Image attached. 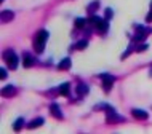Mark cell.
I'll return each mask as SVG.
<instances>
[{
  "label": "cell",
  "instance_id": "25",
  "mask_svg": "<svg viewBox=\"0 0 152 134\" xmlns=\"http://www.w3.org/2000/svg\"><path fill=\"white\" fill-rule=\"evenodd\" d=\"M146 22H152V10L147 13V16H146Z\"/></svg>",
  "mask_w": 152,
  "mask_h": 134
},
{
  "label": "cell",
  "instance_id": "19",
  "mask_svg": "<svg viewBox=\"0 0 152 134\" xmlns=\"http://www.w3.org/2000/svg\"><path fill=\"white\" fill-rule=\"evenodd\" d=\"M87 46H88V42H87V40H80V42L75 45V50H85Z\"/></svg>",
  "mask_w": 152,
  "mask_h": 134
},
{
  "label": "cell",
  "instance_id": "21",
  "mask_svg": "<svg viewBox=\"0 0 152 134\" xmlns=\"http://www.w3.org/2000/svg\"><path fill=\"white\" fill-rule=\"evenodd\" d=\"M147 50V45L146 43H141V45H138V46H136V51L138 53H142V51H146Z\"/></svg>",
  "mask_w": 152,
  "mask_h": 134
},
{
  "label": "cell",
  "instance_id": "12",
  "mask_svg": "<svg viewBox=\"0 0 152 134\" xmlns=\"http://www.w3.org/2000/svg\"><path fill=\"white\" fill-rule=\"evenodd\" d=\"M88 91H90V88L87 86V85H83V83L77 85V94H79V96H85V94H88Z\"/></svg>",
  "mask_w": 152,
  "mask_h": 134
},
{
  "label": "cell",
  "instance_id": "14",
  "mask_svg": "<svg viewBox=\"0 0 152 134\" xmlns=\"http://www.w3.org/2000/svg\"><path fill=\"white\" fill-rule=\"evenodd\" d=\"M43 125V118H35V120H32L31 123H29V129H34V128H39V126H42Z\"/></svg>",
  "mask_w": 152,
  "mask_h": 134
},
{
  "label": "cell",
  "instance_id": "4",
  "mask_svg": "<svg viewBox=\"0 0 152 134\" xmlns=\"http://www.w3.org/2000/svg\"><path fill=\"white\" fill-rule=\"evenodd\" d=\"M101 80H102V88H104V91H110L114 82H115V77L109 75V74H102L101 75Z\"/></svg>",
  "mask_w": 152,
  "mask_h": 134
},
{
  "label": "cell",
  "instance_id": "24",
  "mask_svg": "<svg viewBox=\"0 0 152 134\" xmlns=\"http://www.w3.org/2000/svg\"><path fill=\"white\" fill-rule=\"evenodd\" d=\"M0 78H7V70H5V69H0Z\"/></svg>",
  "mask_w": 152,
  "mask_h": 134
},
{
  "label": "cell",
  "instance_id": "5",
  "mask_svg": "<svg viewBox=\"0 0 152 134\" xmlns=\"http://www.w3.org/2000/svg\"><path fill=\"white\" fill-rule=\"evenodd\" d=\"M151 34V29H146V27H141L138 26V30H136V35H134V42H142L147 35Z\"/></svg>",
  "mask_w": 152,
  "mask_h": 134
},
{
  "label": "cell",
  "instance_id": "1",
  "mask_svg": "<svg viewBox=\"0 0 152 134\" xmlns=\"http://www.w3.org/2000/svg\"><path fill=\"white\" fill-rule=\"evenodd\" d=\"M47 40H48V32L47 30L42 29V30L37 32V35H35V38H34V50H35V53H42L43 51Z\"/></svg>",
  "mask_w": 152,
  "mask_h": 134
},
{
  "label": "cell",
  "instance_id": "9",
  "mask_svg": "<svg viewBox=\"0 0 152 134\" xmlns=\"http://www.w3.org/2000/svg\"><path fill=\"white\" fill-rule=\"evenodd\" d=\"M13 18H15V13H13V11H10V10H3V11H2V21H3V22L11 21Z\"/></svg>",
  "mask_w": 152,
  "mask_h": 134
},
{
  "label": "cell",
  "instance_id": "27",
  "mask_svg": "<svg viewBox=\"0 0 152 134\" xmlns=\"http://www.w3.org/2000/svg\"><path fill=\"white\" fill-rule=\"evenodd\" d=\"M2 2H3V0H2Z\"/></svg>",
  "mask_w": 152,
  "mask_h": 134
},
{
  "label": "cell",
  "instance_id": "7",
  "mask_svg": "<svg viewBox=\"0 0 152 134\" xmlns=\"http://www.w3.org/2000/svg\"><path fill=\"white\" fill-rule=\"evenodd\" d=\"M50 112H51V115L55 117V118H63V112H61L58 104H51L50 105Z\"/></svg>",
  "mask_w": 152,
  "mask_h": 134
},
{
  "label": "cell",
  "instance_id": "18",
  "mask_svg": "<svg viewBox=\"0 0 152 134\" xmlns=\"http://www.w3.org/2000/svg\"><path fill=\"white\" fill-rule=\"evenodd\" d=\"M85 24H87V19H83V18H77L75 19V27L77 29H83Z\"/></svg>",
  "mask_w": 152,
  "mask_h": 134
},
{
  "label": "cell",
  "instance_id": "2",
  "mask_svg": "<svg viewBox=\"0 0 152 134\" xmlns=\"http://www.w3.org/2000/svg\"><path fill=\"white\" fill-rule=\"evenodd\" d=\"M3 58H5V62H7V66L10 67L11 70H15V69L18 67V56L15 54V51H11V50L5 51V54H3Z\"/></svg>",
  "mask_w": 152,
  "mask_h": 134
},
{
  "label": "cell",
  "instance_id": "22",
  "mask_svg": "<svg viewBox=\"0 0 152 134\" xmlns=\"http://www.w3.org/2000/svg\"><path fill=\"white\" fill-rule=\"evenodd\" d=\"M131 50H133V45H130V46H128V50H126V51H125V53H123V54H122V59L128 58V56H130V53H131Z\"/></svg>",
  "mask_w": 152,
  "mask_h": 134
},
{
  "label": "cell",
  "instance_id": "26",
  "mask_svg": "<svg viewBox=\"0 0 152 134\" xmlns=\"http://www.w3.org/2000/svg\"><path fill=\"white\" fill-rule=\"evenodd\" d=\"M151 10H152V2H151Z\"/></svg>",
  "mask_w": 152,
  "mask_h": 134
},
{
  "label": "cell",
  "instance_id": "15",
  "mask_svg": "<svg viewBox=\"0 0 152 134\" xmlns=\"http://www.w3.org/2000/svg\"><path fill=\"white\" fill-rule=\"evenodd\" d=\"M23 126H24V118H18L13 123V129H15V131H21Z\"/></svg>",
  "mask_w": 152,
  "mask_h": 134
},
{
  "label": "cell",
  "instance_id": "3",
  "mask_svg": "<svg viewBox=\"0 0 152 134\" xmlns=\"http://www.w3.org/2000/svg\"><path fill=\"white\" fill-rule=\"evenodd\" d=\"M106 112H107V115H106V121H107V123H122V121H125L123 117L117 115L115 110H114L112 107H109V105L106 107Z\"/></svg>",
  "mask_w": 152,
  "mask_h": 134
},
{
  "label": "cell",
  "instance_id": "10",
  "mask_svg": "<svg viewBox=\"0 0 152 134\" xmlns=\"http://www.w3.org/2000/svg\"><path fill=\"white\" fill-rule=\"evenodd\" d=\"M58 69H59V70H69V69H71V59H69V58H64V59L58 64Z\"/></svg>",
  "mask_w": 152,
  "mask_h": 134
},
{
  "label": "cell",
  "instance_id": "8",
  "mask_svg": "<svg viewBox=\"0 0 152 134\" xmlns=\"http://www.w3.org/2000/svg\"><path fill=\"white\" fill-rule=\"evenodd\" d=\"M2 94L5 96V97L15 96V94H16V88H15V86H11V85H8V86H5V88L2 89Z\"/></svg>",
  "mask_w": 152,
  "mask_h": 134
},
{
  "label": "cell",
  "instance_id": "11",
  "mask_svg": "<svg viewBox=\"0 0 152 134\" xmlns=\"http://www.w3.org/2000/svg\"><path fill=\"white\" fill-rule=\"evenodd\" d=\"M109 29V24H107V19H102V21L96 26V30L101 32V34H104V32H107Z\"/></svg>",
  "mask_w": 152,
  "mask_h": 134
},
{
  "label": "cell",
  "instance_id": "17",
  "mask_svg": "<svg viewBox=\"0 0 152 134\" xmlns=\"http://www.w3.org/2000/svg\"><path fill=\"white\" fill-rule=\"evenodd\" d=\"M23 64H24V67H31L32 64H34V59H32L29 54H26V56L23 58Z\"/></svg>",
  "mask_w": 152,
  "mask_h": 134
},
{
  "label": "cell",
  "instance_id": "6",
  "mask_svg": "<svg viewBox=\"0 0 152 134\" xmlns=\"http://www.w3.org/2000/svg\"><path fill=\"white\" fill-rule=\"evenodd\" d=\"M131 113H133V117H134L136 120H147V118H149L147 112L141 110V109H133V110H131Z\"/></svg>",
  "mask_w": 152,
  "mask_h": 134
},
{
  "label": "cell",
  "instance_id": "23",
  "mask_svg": "<svg viewBox=\"0 0 152 134\" xmlns=\"http://www.w3.org/2000/svg\"><path fill=\"white\" fill-rule=\"evenodd\" d=\"M112 16H114V11L110 10V8H107V10H106V18H104V19H107V21H109Z\"/></svg>",
  "mask_w": 152,
  "mask_h": 134
},
{
  "label": "cell",
  "instance_id": "13",
  "mask_svg": "<svg viewBox=\"0 0 152 134\" xmlns=\"http://www.w3.org/2000/svg\"><path fill=\"white\" fill-rule=\"evenodd\" d=\"M69 89H71V85H69V83H63L59 86L58 91H59V94H63V96H69Z\"/></svg>",
  "mask_w": 152,
  "mask_h": 134
},
{
  "label": "cell",
  "instance_id": "20",
  "mask_svg": "<svg viewBox=\"0 0 152 134\" xmlns=\"http://www.w3.org/2000/svg\"><path fill=\"white\" fill-rule=\"evenodd\" d=\"M98 7H99V2H98V0H96V2H91V3H90V7H88V11H90V13H93Z\"/></svg>",
  "mask_w": 152,
  "mask_h": 134
},
{
  "label": "cell",
  "instance_id": "16",
  "mask_svg": "<svg viewBox=\"0 0 152 134\" xmlns=\"http://www.w3.org/2000/svg\"><path fill=\"white\" fill-rule=\"evenodd\" d=\"M101 21H102V18H99V16H94V14H91V16H90V19H88V22H90V24H93L94 27H96Z\"/></svg>",
  "mask_w": 152,
  "mask_h": 134
}]
</instances>
